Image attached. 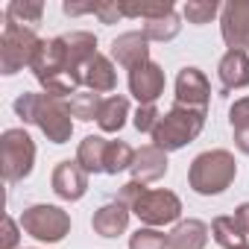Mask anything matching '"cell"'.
Returning a JSON list of instances; mask_svg holds the SVG:
<instances>
[{
  "mask_svg": "<svg viewBox=\"0 0 249 249\" xmlns=\"http://www.w3.org/2000/svg\"><path fill=\"white\" fill-rule=\"evenodd\" d=\"M15 114L24 123H33L44 132L47 141L53 144H68L73 135V114L68 108V100H59L53 94H36V91H24L15 100Z\"/></svg>",
  "mask_w": 249,
  "mask_h": 249,
  "instance_id": "1",
  "label": "cell"
},
{
  "mask_svg": "<svg viewBox=\"0 0 249 249\" xmlns=\"http://www.w3.org/2000/svg\"><path fill=\"white\" fill-rule=\"evenodd\" d=\"M117 202L126 205L144 226L161 229L170 223H179L182 217V199L167 188H147L144 182H126L117 191Z\"/></svg>",
  "mask_w": 249,
  "mask_h": 249,
  "instance_id": "2",
  "label": "cell"
},
{
  "mask_svg": "<svg viewBox=\"0 0 249 249\" xmlns=\"http://www.w3.org/2000/svg\"><path fill=\"white\" fill-rule=\"evenodd\" d=\"M38 79V85L44 88V94H53L59 100H71L76 91H79V79L76 73L71 71V62H68V47H65V36H56V38H44L36 59H33V68H30Z\"/></svg>",
  "mask_w": 249,
  "mask_h": 249,
  "instance_id": "3",
  "label": "cell"
},
{
  "mask_svg": "<svg viewBox=\"0 0 249 249\" xmlns=\"http://www.w3.org/2000/svg\"><path fill=\"white\" fill-rule=\"evenodd\" d=\"M237 179V161L229 150H205L188 167V185L199 196H217Z\"/></svg>",
  "mask_w": 249,
  "mask_h": 249,
  "instance_id": "4",
  "label": "cell"
},
{
  "mask_svg": "<svg viewBox=\"0 0 249 249\" xmlns=\"http://www.w3.org/2000/svg\"><path fill=\"white\" fill-rule=\"evenodd\" d=\"M205 117H208V111H199V108H188V106L173 103L161 114V120H159V126L153 132V144L159 150H164V153H176V150L188 147L205 129Z\"/></svg>",
  "mask_w": 249,
  "mask_h": 249,
  "instance_id": "5",
  "label": "cell"
},
{
  "mask_svg": "<svg viewBox=\"0 0 249 249\" xmlns=\"http://www.w3.org/2000/svg\"><path fill=\"white\" fill-rule=\"evenodd\" d=\"M44 38H38V33L33 27H21L15 21L3 24V36H0V73L3 76H15L24 68H33V59L38 53Z\"/></svg>",
  "mask_w": 249,
  "mask_h": 249,
  "instance_id": "6",
  "label": "cell"
},
{
  "mask_svg": "<svg viewBox=\"0 0 249 249\" xmlns=\"http://www.w3.org/2000/svg\"><path fill=\"white\" fill-rule=\"evenodd\" d=\"M36 167V141L27 129H6L0 135V170L9 185L24 182Z\"/></svg>",
  "mask_w": 249,
  "mask_h": 249,
  "instance_id": "7",
  "label": "cell"
},
{
  "mask_svg": "<svg viewBox=\"0 0 249 249\" xmlns=\"http://www.w3.org/2000/svg\"><path fill=\"white\" fill-rule=\"evenodd\" d=\"M21 229L41 240V243H62L68 234H71V214L59 205H47V202H38V205H30L21 211Z\"/></svg>",
  "mask_w": 249,
  "mask_h": 249,
  "instance_id": "8",
  "label": "cell"
},
{
  "mask_svg": "<svg viewBox=\"0 0 249 249\" xmlns=\"http://www.w3.org/2000/svg\"><path fill=\"white\" fill-rule=\"evenodd\" d=\"M220 36L229 50H249V0H229L220 9Z\"/></svg>",
  "mask_w": 249,
  "mask_h": 249,
  "instance_id": "9",
  "label": "cell"
},
{
  "mask_svg": "<svg viewBox=\"0 0 249 249\" xmlns=\"http://www.w3.org/2000/svg\"><path fill=\"white\" fill-rule=\"evenodd\" d=\"M164 71L153 59L129 71V94L138 100V106H156V100L164 94Z\"/></svg>",
  "mask_w": 249,
  "mask_h": 249,
  "instance_id": "10",
  "label": "cell"
},
{
  "mask_svg": "<svg viewBox=\"0 0 249 249\" xmlns=\"http://www.w3.org/2000/svg\"><path fill=\"white\" fill-rule=\"evenodd\" d=\"M208 100H211V82L208 76L188 65L179 71L176 76V103L179 106H188V108H199V111H208Z\"/></svg>",
  "mask_w": 249,
  "mask_h": 249,
  "instance_id": "11",
  "label": "cell"
},
{
  "mask_svg": "<svg viewBox=\"0 0 249 249\" xmlns=\"http://www.w3.org/2000/svg\"><path fill=\"white\" fill-rule=\"evenodd\" d=\"M50 188H53V194L59 196V199H65V202H76V199H82L85 196V191H88V173L82 170V164L73 159H65V161H59L56 167H53V173H50Z\"/></svg>",
  "mask_w": 249,
  "mask_h": 249,
  "instance_id": "12",
  "label": "cell"
},
{
  "mask_svg": "<svg viewBox=\"0 0 249 249\" xmlns=\"http://www.w3.org/2000/svg\"><path fill=\"white\" fill-rule=\"evenodd\" d=\"M111 62H117L120 68H138L144 62H150V38L141 30H129V33H120L111 41Z\"/></svg>",
  "mask_w": 249,
  "mask_h": 249,
  "instance_id": "13",
  "label": "cell"
},
{
  "mask_svg": "<svg viewBox=\"0 0 249 249\" xmlns=\"http://www.w3.org/2000/svg\"><path fill=\"white\" fill-rule=\"evenodd\" d=\"M167 167H170V161H167V153L164 150H159L156 144H144L141 150H135V161H132V179L135 182H159V179H164L167 176Z\"/></svg>",
  "mask_w": 249,
  "mask_h": 249,
  "instance_id": "14",
  "label": "cell"
},
{
  "mask_svg": "<svg viewBox=\"0 0 249 249\" xmlns=\"http://www.w3.org/2000/svg\"><path fill=\"white\" fill-rule=\"evenodd\" d=\"M129 217H132V211L126 205L111 199V202H106V205H100L94 211L91 226H94V231L100 237H117V234H123V231L129 229Z\"/></svg>",
  "mask_w": 249,
  "mask_h": 249,
  "instance_id": "15",
  "label": "cell"
},
{
  "mask_svg": "<svg viewBox=\"0 0 249 249\" xmlns=\"http://www.w3.org/2000/svg\"><path fill=\"white\" fill-rule=\"evenodd\" d=\"M217 76L223 91H240L249 85V56L243 50H226L220 65H217Z\"/></svg>",
  "mask_w": 249,
  "mask_h": 249,
  "instance_id": "16",
  "label": "cell"
},
{
  "mask_svg": "<svg viewBox=\"0 0 249 249\" xmlns=\"http://www.w3.org/2000/svg\"><path fill=\"white\" fill-rule=\"evenodd\" d=\"M65 47H68L71 71H73L76 79L82 82V71H85V65L100 53V50H97V36L88 33V30H73V33L65 36Z\"/></svg>",
  "mask_w": 249,
  "mask_h": 249,
  "instance_id": "17",
  "label": "cell"
},
{
  "mask_svg": "<svg viewBox=\"0 0 249 249\" xmlns=\"http://www.w3.org/2000/svg\"><path fill=\"white\" fill-rule=\"evenodd\" d=\"M82 85H85L88 91H94V94H108V91H114V88H117V71H114L111 56L97 53V56L85 65V71H82Z\"/></svg>",
  "mask_w": 249,
  "mask_h": 249,
  "instance_id": "18",
  "label": "cell"
},
{
  "mask_svg": "<svg viewBox=\"0 0 249 249\" xmlns=\"http://www.w3.org/2000/svg\"><path fill=\"white\" fill-rule=\"evenodd\" d=\"M211 229L202 220H179L170 231H167V249H205Z\"/></svg>",
  "mask_w": 249,
  "mask_h": 249,
  "instance_id": "19",
  "label": "cell"
},
{
  "mask_svg": "<svg viewBox=\"0 0 249 249\" xmlns=\"http://www.w3.org/2000/svg\"><path fill=\"white\" fill-rule=\"evenodd\" d=\"M129 117V97L126 94H111L103 100L100 114H97V126L103 132H120L123 123Z\"/></svg>",
  "mask_w": 249,
  "mask_h": 249,
  "instance_id": "20",
  "label": "cell"
},
{
  "mask_svg": "<svg viewBox=\"0 0 249 249\" xmlns=\"http://www.w3.org/2000/svg\"><path fill=\"white\" fill-rule=\"evenodd\" d=\"M106 150H108V141L103 135H85L79 141L76 161L82 164V170L88 176L91 173H106Z\"/></svg>",
  "mask_w": 249,
  "mask_h": 249,
  "instance_id": "21",
  "label": "cell"
},
{
  "mask_svg": "<svg viewBox=\"0 0 249 249\" xmlns=\"http://www.w3.org/2000/svg\"><path fill=\"white\" fill-rule=\"evenodd\" d=\"M211 237H214V243L223 246V249H234V246H243V243L249 240L234 214H220V217H214V220H211Z\"/></svg>",
  "mask_w": 249,
  "mask_h": 249,
  "instance_id": "22",
  "label": "cell"
},
{
  "mask_svg": "<svg viewBox=\"0 0 249 249\" xmlns=\"http://www.w3.org/2000/svg\"><path fill=\"white\" fill-rule=\"evenodd\" d=\"M229 123H231V135H234V147L249 156V97H240L231 103L229 108Z\"/></svg>",
  "mask_w": 249,
  "mask_h": 249,
  "instance_id": "23",
  "label": "cell"
},
{
  "mask_svg": "<svg viewBox=\"0 0 249 249\" xmlns=\"http://www.w3.org/2000/svg\"><path fill=\"white\" fill-rule=\"evenodd\" d=\"M44 18V3L41 0H12V3L6 6V21H15L21 27H33L41 24Z\"/></svg>",
  "mask_w": 249,
  "mask_h": 249,
  "instance_id": "24",
  "label": "cell"
},
{
  "mask_svg": "<svg viewBox=\"0 0 249 249\" xmlns=\"http://www.w3.org/2000/svg\"><path fill=\"white\" fill-rule=\"evenodd\" d=\"M141 33L150 38V41H173L179 33H182V18L176 15V12H170V15H164V18H153V21H144V27H141Z\"/></svg>",
  "mask_w": 249,
  "mask_h": 249,
  "instance_id": "25",
  "label": "cell"
},
{
  "mask_svg": "<svg viewBox=\"0 0 249 249\" xmlns=\"http://www.w3.org/2000/svg\"><path fill=\"white\" fill-rule=\"evenodd\" d=\"M132 161H135V150L126 141H108V150H106V173L108 176L129 170Z\"/></svg>",
  "mask_w": 249,
  "mask_h": 249,
  "instance_id": "26",
  "label": "cell"
},
{
  "mask_svg": "<svg viewBox=\"0 0 249 249\" xmlns=\"http://www.w3.org/2000/svg\"><path fill=\"white\" fill-rule=\"evenodd\" d=\"M100 106H103V97L94 94V91H76V94L68 100L71 114H73L76 120H85V123H88V120H97Z\"/></svg>",
  "mask_w": 249,
  "mask_h": 249,
  "instance_id": "27",
  "label": "cell"
},
{
  "mask_svg": "<svg viewBox=\"0 0 249 249\" xmlns=\"http://www.w3.org/2000/svg\"><path fill=\"white\" fill-rule=\"evenodd\" d=\"M220 9L223 6L217 3V0H188V3L182 6V18L188 24H194V27H202V24H211Z\"/></svg>",
  "mask_w": 249,
  "mask_h": 249,
  "instance_id": "28",
  "label": "cell"
},
{
  "mask_svg": "<svg viewBox=\"0 0 249 249\" xmlns=\"http://www.w3.org/2000/svg\"><path fill=\"white\" fill-rule=\"evenodd\" d=\"M120 12H123V18L153 21V18H164L170 12H176V6L170 3V0H164V3H120Z\"/></svg>",
  "mask_w": 249,
  "mask_h": 249,
  "instance_id": "29",
  "label": "cell"
},
{
  "mask_svg": "<svg viewBox=\"0 0 249 249\" xmlns=\"http://www.w3.org/2000/svg\"><path fill=\"white\" fill-rule=\"evenodd\" d=\"M129 249H167V234L150 226H141L129 237Z\"/></svg>",
  "mask_w": 249,
  "mask_h": 249,
  "instance_id": "30",
  "label": "cell"
},
{
  "mask_svg": "<svg viewBox=\"0 0 249 249\" xmlns=\"http://www.w3.org/2000/svg\"><path fill=\"white\" fill-rule=\"evenodd\" d=\"M159 120H161V111H159L156 106H138V108H135V114H132L135 129H138V132H150V135L156 132Z\"/></svg>",
  "mask_w": 249,
  "mask_h": 249,
  "instance_id": "31",
  "label": "cell"
},
{
  "mask_svg": "<svg viewBox=\"0 0 249 249\" xmlns=\"http://www.w3.org/2000/svg\"><path fill=\"white\" fill-rule=\"evenodd\" d=\"M94 15H97L103 24H117V18H123L120 3H94Z\"/></svg>",
  "mask_w": 249,
  "mask_h": 249,
  "instance_id": "32",
  "label": "cell"
},
{
  "mask_svg": "<svg viewBox=\"0 0 249 249\" xmlns=\"http://www.w3.org/2000/svg\"><path fill=\"white\" fill-rule=\"evenodd\" d=\"M18 226L21 223H15L12 217H6L3 220V249H18Z\"/></svg>",
  "mask_w": 249,
  "mask_h": 249,
  "instance_id": "33",
  "label": "cell"
},
{
  "mask_svg": "<svg viewBox=\"0 0 249 249\" xmlns=\"http://www.w3.org/2000/svg\"><path fill=\"white\" fill-rule=\"evenodd\" d=\"M62 12L65 15H94V3H73V0H65Z\"/></svg>",
  "mask_w": 249,
  "mask_h": 249,
  "instance_id": "34",
  "label": "cell"
},
{
  "mask_svg": "<svg viewBox=\"0 0 249 249\" xmlns=\"http://www.w3.org/2000/svg\"><path fill=\"white\" fill-rule=\"evenodd\" d=\"M234 217H237V223L243 226V231H246V237H249V202H240V205L234 208Z\"/></svg>",
  "mask_w": 249,
  "mask_h": 249,
  "instance_id": "35",
  "label": "cell"
},
{
  "mask_svg": "<svg viewBox=\"0 0 249 249\" xmlns=\"http://www.w3.org/2000/svg\"><path fill=\"white\" fill-rule=\"evenodd\" d=\"M234 249H249V243H243V246H234Z\"/></svg>",
  "mask_w": 249,
  "mask_h": 249,
  "instance_id": "36",
  "label": "cell"
}]
</instances>
